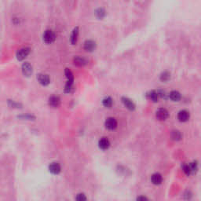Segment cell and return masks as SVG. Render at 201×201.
I'll return each instance as SVG.
<instances>
[{
  "label": "cell",
  "mask_w": 201,
  "mask_h": 201,
  "mask_svg": "<svg viewBox=\"0 0 201 201\" xmlns=\"http://www.w3.org/2000/svg\"><path fill=\"white\" fill-rule=\"evenodd\" d=\"M98 146H99L100 149H103V150L108 149L110 146L109 140L108 138H106V137H103V138H102L99 141Z\"/></svg>",
  "instance_id": "obj_15"
},
{
  "label": "cell",
  "mask_w": 201,
  "mask_h": 201,
  "mask_svg": "<svg viewBox=\"0 0 201 201\" xmlns=\"http://www.w3.org/2000/svg\"><path fill=\"white\" fill-rule=\"evenodd\" d=\"M189 166H190V168H191L192 174H195L196 171H197L198 167H197V164H196V163H194V162L190 163Z\"/></svg>",
  "instance_id": "obj_24"
},
{
  "label": "cell",
  "mask_w": 201,
  "mask_h": 201,
  "mask_svg": "<svg viewBox=\"0 0 201 201\" xmlns=\"http://www.w3.org/2000/svg\"><path fill=\"white\" fill-rule=\"evenodd\" d=\"M169 97H170V99L174 102H178L181 100L182 98V96H181V93L178 91H176V90H174V91H171L169 94Z\"/></svg>",
  "instance_id": "obj_18"
},
{
  "label": "cell",
  "mask_w": 201,
  "mask_h": 201,
  "mask_svg": "<svg viewBox=\"0 0 201 201\" xmlns=\"http://www.w3.org/2000/svg\"><path fill=\"white\" fill-rule=\"evenodd\" d=\"M105 125L107 129L112 131V130H115L117 127V121H116L115 118L109 117L106 119Z\"/></svg>",
  "instance_id": "obj_8"
},
{
  "label": "cell",
  "mask_w": 201,
  "mask_h": 201,
  "mask_svg": "<svg viewBox=\"0 0 201 201\" xmlns=\"http://www.w3.org/2000/svg\"><path fill=\"white\" fill-rule=\"evenodd\" d=\"M75 199L79 201H83V200H87V197H86L85 194L84 193H79L76 196V198Z\"/></svg>",
  "instance_id": "obj_25"
},
{
  "label": "cell",
  "mask_w": 201,
  "mask_h": 201,
  "mask_svg": "<svg viewBox=\"0 0 201 201\" xmlns=\"http://www.w3.org/2000/svg\"><path fill=\"white\" fill-rule=\"evenodd\" d=\"M95 14H96L97 17H98V19H102V18L105 16V11L103 10V9L99 8L96 10Z\"/></svg>",
  "instance_id": "obj_22"
},
{
  "label": "cell",
  "mask_w": 201,
  "mask_h": 201,
  "mask_svg": "<svg viewBox=\"0 0 201 201\" xmlns=\"http://www.w3.org/2000/svg\"><path fill=\"white\" fill-rule=\"evenodd\" d=\"M84 48L87 52H93L96 49V43L91 39H87L84 43Z\"/></svg>",
  "instance_id": "obj_7"
},
{
  "label": "cell",
  "mask_w": 201,
  "mask_h": 201,
  "mask_svg": "<svg viewBox=\"0 0 201 201\" xmlns=\"http://www.w3.org/2000/svg\"><path fill=\"white\" fill-rule=\"evenodd\" d=\"M73 63L78 67H84L87 64V61L81 56H75L73 58Z\"/></svg>",
  "instance_id": "obj_10"
},
{
  "label": "cell",
  "mask_w": 201,
  "mask_h": 201,
  "mask_svg": "<svg viewBox=\"0 0 201 201\" xmlns=\"http://www.w3.org/2000/svg\"><path fill=\"white\" fill-rule=\"evenodd\" d=\"M137 200H145V199H148L147 198L145 197V196H140V197H137Z\"/></svg>",
  "instance_id": "obj_27"
},
{
  "label": "cell",
  "mask_w": 201,
  "mask_h": 201,
  "mask_svg": "<svg viewBox=\"0 0 201 201\" xmlns=\"http://www.w3.org/2000/svg\"><path fill=\"white\" fill-rule=\"evenodd\" d=\"M189 119V112L186 110H182L178 113V119L180 122H186Z\"/></svg>",
  "instance_id": "obj_11"
},
{
  "label": "cell",
  "mask_w": 201,
  "mask_h": 201,
  "mask_svg": "<svg viewBox=\"0 0 201 201\" xmlns=\"http://www.w3.org/2000/svg\"><path fill=\"white\" fill-rule=\"evenodd\" d=\"M37 80L39 84L43 87H46L50 84V78L47 74L39 73L37 75Z\"/></svg>",
  "instance_id": "obj_4"
},
{
  "label": "cell",
  "mask_w": 201,
  "mask_h": 201,
  "mask_svg": "<svg viewBox=\"0 0 201 201\" xmlns=\"http://www.w3.org/2000/svg\"><path fill=\"white\" fill-rule=\"evenodd\" d=\"M65 75L67 79V83L65 86V93H71L73 89L74 84V75L72 71L69 69H65Z\"/></svg>",
  "instance_id": "obj_1"
},
{
  "label": "cell",
  "mask_w": 201,
  "mask_h": 201,
  "mask_svg": "<svg viewBox=\"0 0 201 201\" xmlns=\"http://www.w3.org/2000/svg\"><path fill=\"white\" fill-rule=\"evenodd\" d=\"M31 52V49L29 47H23L18 50L16 53V57L19 61H22L27 58Z\"/></svg>",
  "instance_id": "obj_3"
},
{
  "label": "cell",
  "mask_w": 201,
  "mask_h": 201,
  "mask_svg": "<svg viewBox=\"0 0 201 201\" xmlns=\"http://www.w3.org/2000/svg\"><path fill=\"white\" fill-rule=\"evenodd\" d=\"M170 79V73L168 72H164L160 75V80L162 82H167Z\"/></svg>",
  "instance_id": "obj_21"
},
{
  "label": "cell",
  "mask_w": 201,
  "mask_h": 201,
  "mask_svg": "<svg viewBox=\"0 0 201 201\" xmlns=\"http://www.w3.org/2000/svg\"><path fill=\"white\" fill-rule=\"evenodd\" d=\"M151 180H152V184H154V185H160L163 182V177L160 174L155 173L152 175Z\"/></svg>",
  "instance_id": "obj_16"
},
{
  "label": "cell",
  "mask_w": 201,
  "mask_h": 201,
  "mask_svg": "<svg viewBox=\"0 0 201 201\" xmlns=\"http://www.w3.org/2000/svg\"><path fill=\"white\" fill-rule=\"evenodd\" d=\"M102 104H103L104 106L106 107V108H111V107L112 106L113 101L110 97H106V98H104L103 101H102Z\"/></svg>",
  "instance_id": "obj_19"
},
{
  "label": "cell",
  "mask_w": 201,
  "mask_h": 201,
  "mask_svg": "<svg viewBox=\"0 0 201 201\" xmlns=\"http://www.w3.org/2000/svg\"><path fill=\"white\" fill-rule=\"evenodd\" d=\"M182 170H183V171L185 172V175H192L191 168H190L189 164H184L183 166H182Z\"/></svg>",
  "instance_id": "obj_23"
},
{
  "label": "cell",
  "mask_w": 201,
  "mask_h": 201,
  "mask_svg": "<svg viewBox=\"0 0 201 201\" xmlns=\"http://www.w3.org/2000/svg\"><path fill=\"white\" fill-rule=\"evenodd\" d=\"M49 105L52 108H58L61 105V98L57 96H51L49 98Z\"/></svg>",
  "instance_id": "obj_9"
},
{
  "label": "cell",
  "mask_w": 201,
  "mask_h": 201,
  "mask_svg": "<svg viewBox=\"0 0 201 201\" xmlns=\"http://www.w3.org/2000/svg\"><path fill=\"white\" fill-rule=\"evenodd\" d=\"M171 137L173 140L175 141H179L182 139V134H181V132L178 131H172L171 133Z\"/></svg>",
  "instance_id": "obj_20"
},
{
  "label": "cell",
  "mask_w": 201,
  "mask_h": 201,
  "mask_svg": "<svg viewBox=\"0 0 201 201\" xmlns=\"http://www.w3.org/2000/svg\"><path fill=\"white\" fill-rule=\"evenodd\" d=\"M169 112L167 109L165 108H159L156 112V117L157 118V119L159 120H166L168 118Z\"/></svg>",
  "instance_id": "obj_6"
},
{
  "label": "cell",
  "mask_w": 201,
  "mask_h": 201,
  "mask_svg": "<svg viewBox=\"0 0 201 201\" xmlns=\"http://www.w3.org/2000/svg\"><path fill=\"white\" fill-rule=\"evenodd\" d=\"M12 22H13L14 25H18L20 23V18L17 17H14L12 18Z\"/></svg>",
  "instance_id": "obj_26"
},
{
  "label": "cell",
  "mask_w": 201,
  "mask_h": 201,
  "mask_svg": "<svg viewBox=\"0 0 201 201\" xmlns=\"http://www.w3.org/2000/svg\"><path fill=\"white\" fill-rule=\"evenodd\" d=\"M22 73H23V75H25V76L29 77L32 75L33 68L29 62L25 61V62H24L23 64H22Z\"/></svg>",
  "instance_id": "obj_5"
},
{
  "label": "cell",
  "mask_w": 201,
  "mask_h": 201,
  "mask_svg": "<svg viewBox=\"0 0 201 201\" xmlns=\"http://www.w3.org/2000/svg\"><path fill=\"white\" fill-rule=\"evenodd\" d=\"M49 170L54 175H58L61 170V167L58 163H52L49 166Z\"/></svg>",
  "instance_id": "obj_12"
},
{
  "label": "cell",
  "mask_w": 201,
  "mask_h": 201,
  "mask_svg": "<svg viewBox=\"0 0 201 201\" xmlns=\"http://www.w3.org/2000/svg\"><path fill=\"white\" fill-rule=\"evenodd\" d=\"M122 102H123V105L126 106V108H127L129 110L133 111V110L135 109V105H134V102H133L131 99H129V98L123 97V98H122Z\"/></svg>",
  "instance_id": "obj_14"
},
{
  "label": "cell",
  "mask_w": 201,
  "mask_h": 201,
  "mask_svg": "<svg viewBox=\"0 0 201 201\" xmlns=\"http://www.w3.org/2000/svg\"><path fill=\"white\" fill-rule=\"evenodd\" d=\"M43 42L46 44H52L56 40V35L54 31L51 29H46L43 36Z\"/></svg>",
  "instance_id": "obj_2"
},
{
  "label": "cell",
  "mask_w": 201,
  "mask_h": 201,
  "mask_svg": "<svg viewBox=\"0 0 201 201\" xmlns=\"http://www.w3.org/2000/svg\"><path fill=\"white\" fill-rule=\"evenodd\" d=\"M146 97L149 100L152 101L153 102H158V98H159V94L155 90H151L149 93H146Z\"/></svg>",
  "instance_id": "obj_17"
},
{
  "label": "cell",
  "mask_w": 201,
  "mask_h": 201,
  "mask_svg": "<svg viewBox=\"0 0 201 201\" xmlns=\"http://www.w3.org/2000/svg\"><path fill=\"white\" fill-rule=\"evenodd\" d=\"M79 31L78 27H76V28H75L72 30L70 36V42L71 43H72V45H75L77 43L79 37Z\"/></svg>",
  "instance_id": "obj_13"
}]
</instances>
